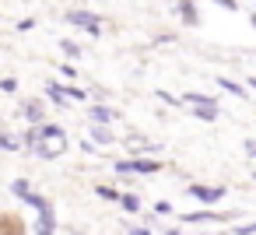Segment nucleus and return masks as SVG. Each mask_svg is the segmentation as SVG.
<instances>
[{"mask_svg":"<svg viewBox=\"0 0 256 235\" xmlns=\"http://www.w3.org/2000/svg\"><path fill=\"white\" fill-rule=\"evenodd\" d=\"M120 204H123V210H130V214L140 210V200H137L134 193H120Z\"/></svg>","mask_w":256,"mask_h":235,"instance_id":"obj_13","label":"nucleus"},{"mask_svg":"<svg viewBox=\"0 0 256 235\" xmlns=\"http://www.w3.org/2000/svg\"><path fill=\"white\" fill-rule=\"evenodd\" d=\"M246 84H249V88H252V92H256V78H249V81H246Z\"/></svg>","mask_w":256,"mask_h":235,"instance_id":"obj_23","label":"nucleus"},{"mask_svg":"<svg viewBox=\"0 0 256 235\" xmlns=\"http://www.w3.org/2000/svg\"><path fill=\"white\" fill-rule=\"evenodd\" d=\"M88 116H92V123H98V126H106V123H112V120H116L120 112H112L109 106H92V112H88Z\"/></svg>","mask_w":256,"mask_h":235,"instance_id":"obj_6","label":"nucleus"},{"mask_svg":"<svg viewBox=\"0 0 256 235\" xmlns=\"http://www.w3.org/2000/svg\"><path fill=\"white\" fill-rule=\"evenodd\" d=\"M218 8H224V11H238V0H214Z\"/></svg>","mask_w":256,"mask_h":235,"instance_id":"obj_20","label":"nucleus"},{"mask_svg":"<svg viewBox=\"0 0 256 235\" xmlns=\"http://www.w3.org/2000/svg\"><path fill=\"white\" fill-rule=\"evenodd\" d=\"M60 50H64L67 56H81V46H78V42H70V39H60Z\"/></svg>","mask_w":256,"mask_h":235,"instance_id":"obj_15","label":"nucleus"},{"mask_svg":"<svg viewBox=\"0 0 256 235\" xmlns=\"http://www.w3.org/2000/svg\"><path fill=\"white\" fill-rule=\"evenodd\" d=\"M92 140H98V144H112V134H109L106 126H98V123H92Z\"/></svg>","mask_w":256,"mask_h":235,"instance_id":"obj_11","label":"nucleus"},{"mask_svg":"<svg viewBox=\"0 0 256 235\" xmlns=\"http://www.w3.org/2000/svg\"><path fill=\"white\" fill-rule=\"evenodd\" d=\"M18 148H22V140L14 134H0V151H18Z\"/></svg>","mask_w":256,"mask_h":235,"instance_id":"obj_12","label":"nucleus"},{"mask_svg":"<svg viewBox=\"0 0 256 235\" xmlns=\"http://www.w3.org/2000/svg\"><path fill=\"white\" fill-rule=\"evenodd\" d=\"M53 228H56V214H53V207H42L36 218V235H53Z\"/></svg>","mask_w":256,"mask_h":235,"instance_id":"obj_4","label":"nucleus"},{"mask_svg":"<svg viewBox=\"0 0 256 235\" xmlns=\"http://www.w3.org/2000/svg\"><path fill=\"white\" fill-rule=\"evenodd\" d=\"M67 22H70V25H81L92 39H95V36H102V28H98V25H102V18H98V14H92V11H67Z\"/></svg>","mask_w":256,"mask_h":235,"instance_id":"obj_2","label":"nucleus"},{"mask_svg":"<svg viewBox=\"0 0 256 235\" xmlns=\"http://www.w3.org/2000/svg\"><path fill=\"white\" fill-rule=\"evenodd\" d=\"M46 95H50V98H53L56 106H67V95H64V84H53V81H50V84H46Z\"/></svg>","mask_w":256,"mask_h":235,"instance_id":"obj_10","label":"nucleus"},{"mask_svg":"<svg viewBox=\"0 0 256 235\" xmlns=\"http://www.w3.org/2000/svg\"><path fill=\"white\" fill-rule=\"evenodd\" d=\"M11 193L25 196V193H28V182H25V179H14V182H11Z\"/></svg>","mask_w":256,"mask_h":235,"instance_id":"obj_18","label":"nucleus"},{"mask_svg":"<svg viewBox=\"0 0 256 235\" xmlns=\"http://www.w3.org/2000/svg\"><path fill=\"white\" fill-rule=\"evenodd\" d=\"M158 98H162L165 106H179V102H182V98H176V95H168V92H158Z\"/></svg>","mask_w":256,"mask_h":235,"instance_id":"obj_19","label":"nucleus"},{"mask_svg":"<svg viewBox=\"0 0 256 235\" xmlns=\"http://www.w3.org/2000/svg\"><path fill=\"white\" fill-rule=\"evenodd\" d=\"M246 151H249V154L256 158V140H246Z\"/></svg>","mask_w":256,"mask_h":235,"instance_id":"obj_22","label":"nucleus"},{"mask_svg":"<svg viewBox=\"0 0 256 235\" xmlns=\"http://www.w3.org/2000/svg\"><path fill=\"white\" fill-rule=\"evenodd\" d=\"M0 92H4V95H14V92H18V81H14V78H4V81H0Z\"/></svg>","mask_w":256,"mask_h":235,"instance_id":"obj_16","label":"nucleus"},{"mask_svg":"<svg viewBox=\"0 0 256 235\" xmlns=\"http://www.w3.org/2000/svg\"><path fill=\"white\" fill-rule=\"evenodd\" d=\"M22 200H25V204H28V207H36V210H42V207H50V204H46V200H42V196H39V193H32V190H28V193H25V196H22Z\"/></svg>","mask_w":256,"mask_h":235,"instance_id":"obj_14","label":"nucleus"},{"mask_svg":"<svg viewBox=\"0 0 256 235\" xmlns=\"http://www.w3.org/2000/svg\"><path fill=\"white\" fill-rule=\"evenodd\" d=\"M95 193H98L102 200H120V193H116V190H109V186H95Z\"/></svg>","mask_w":256,"mask_h":235,"instance_id":"obj_17","label":"nucleus"},{"mask_svg":"<svg viewBox=\"0 0 256 235\" xmlns=\"http://www.w3.org/2000/svg\"><path fill=\"white\" fill-rule=\"evenodd\" d=\"M190 196L200 204H218L224 196V186H190Z\"/></svg>","mask_w":256,"mask_h":235,"instance_id":"obj_3","label":"nucleus"},{"mask_svg":"<svg viewBox=\"0 0 256 235\" xmlns=\"http://www.w3.org/2000/svg\"><path fill=\"white\" fill-rule=\"evenodd\" d=\"M193 116L196 120H218V102H207V106H193Z\"/></svg>","mask_w":256,"mask_h":235,"instance_id":"obj_8","label":"nucleus"},{"mask_svg":"<svg viewBox=\"0 0 256 235\" xmlns=\"http://www.w3.org/2000/svg\"><path fill=\"white\" fill-rule=\"evenodd\" d=\"M218 84H221V88H224V92H232V95H235V98H246V95H249V92H246V88H242V84H235V81H232V78H218Z\"/></svg>","mask_w":256,"mask_h":235,"instance_id":"obj_9","label":"nucleus"},{"mask_svg":"<svg viewBox=\"0 0 256 235\" xmlns=\"http://www.w3.org/2000/svg\"><path fill=\"white\" fill-rule=\"evenodd\" d=\"M165 235H179V232H176V228H172V232H165Z\"/></svg>","mask_w":256,"mask_h":235,"instance_id":"obj_25","label":"nucleus"},{"mask_svg":"<svg viewBox=\"0 0 256 235\" xmlns=\"http://www.w3.org/2000/svg\"><path fill=\"white\" fill-rule=\"evenodd\" d=\"M249 22H252V28H256V11H252V18H249Z\"/></svg>","mask_w":256,"mask_h":235,"instance_id":"obj_24","label":"nucleus"},{"mask_svg":"<svg viewBox=\"0 0 256 235\" xmlns=\"http://www.w3.org/2000/svg\"><path fill=\"white\" fill-rule=\"evenodd\" d=\"M176 11L186 25H196V11H193V0H176Z\"/></svg>","mask_w":256,"mask_h":235,"instance_id":"obj_7","label":"nucleus"},{"mask_svg":"<svg viewBox=\"0 0 256 235\" xmlns=\"http://www.w3.org/2000/svg\"><path fill=\"white\" fill-rule=\"evenodd\" d=\"M126 232H130V235H151L148 228H137V224H126Z\"/></svg>","mask_w":256,"mask_h":235,"instance_id":"obj_21","label":"nucleus"},{"mask_svg":"<svg viewBox=\"0 0 256 235\" xmlns=\"http://www.w3.org/2000/svg\"><path fill=\"white\" fill-rule=\"evenodd\" d=\"M22 116H25L28 123H42V116H46V112H42V102H39V98H28V102L22 106Z\"/></svg>","mask_w":256,"mask_h":235,"instance_id":"obj_5","label":"nucleus"},{"mask_svg":"<svg viewBox=\"0 0 256 235\" xmlns=\"http://www.w3.org/2000/svg\"><path fill=\"white\" fill-rule=\"evenodd\" d=\"M162 165L158 162H151V158H134V162H116L112 165V172L116 176H126V172H140V176H154Z\"/></svg>","mask_w":256,"mask_h":235,"instance_id":"obj_1","label":"nucleus"}]
</instances>
